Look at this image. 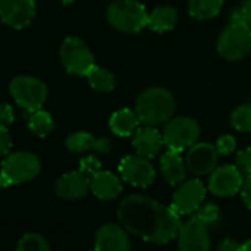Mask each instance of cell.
<instances>
[{
  "label": "cell",
  "instance_id": "5bb4252c",
  "mask_svg": "<svg viewBox=\"0 0 251 251\" xmlns=\"http://www.w3.org/2000/svg\"><path fill=\"white\" fill-rule=\"evenodd\" d=\"M218 150L209 143H200L191 146L187 154V168L196 175L212 174L218 163Z\"/></svg>",
  "mask_w": 251,
  "mask_h": 251
},
{
  "label": "cell",
  "instance_id": "f546056e",
  "mask_svg": "<svg viewBox=\"0 0 251 251\" xmlns=\"http://www.w3.org/2000/svg\"><path fill=\"white\" fill-rule=\"evenodd\" d=\"M237 147V140L232 135H222L218 138L216 143V150L219 154H231Z\"/></svg>",
  "mask_w": 251,
  "mask_h": 251
},
{
  "label": "cell",
  "instance_id": "603a6c76",
  "mask_svg": "<svg viewBox=\"0 0 251 251\" xmlns=\"http://www.w3.org/2000/svg\"><path fill=\"white\" fill-rule=\"evenodd\" d=\"M224 6V0H190L188 10L196 19L206 21L219 15Z\"/></svg>",
  "mask_w": 251,
  "mask_h": 251
},
{
  "label": "cell",
  "instance_id": "ac0fdd59",
  "mask_svg": "<svg viewBox=\"0 0 251 251\" xmlns=\"http://www.w3.org/2000/svg\"><path fill=\"white\" fill-rule=\"evenodd\" d=\"M90 188L93 194L104 201L115 200L122 193V184L116 175L107 171H99L90 179Z\"/></svg>",
  "mask_w": 251,
  "mask_h": 251
},
{
  "label": "cell",
  "instance_id": "d6986e66",
  "mask_svg": "<svg viewBox=\"0 0 251 251\" xmlns=\"http://www.w3.org/2000/svg\"><path fill=\"white\" fill-rule=\"evenodd\" d=\"M66 147L68 150L74 153H84L88 150H96L99 153H109L112 150V144L106 138H96L93 134L81 131V132H74L72 135L68 137L66 140Z\"/></svg>",
  "mask_w": 251,
  "mask_h": 251
},
{
  "label": "cell",
  "instance_id": "7402d4cb",
  "mask_svg": "<svg viewBox=\"0 0 251 251\" xmlns=\"http://www.w3.org/2000/svg\"><path fill=\"white\" fill-rule=\"evenodd\" d=\"M178 21V12L172 6H160L156 7L147 19V25L150 29L157 31V32H165L169 31L175 26Z\"/></svg>",
  "mask_w": 251,
  "mask_h": 251
},
{
  "label": "cell",
  "instance_id": "e575fe53",
  "mask_svg": "<svg viewBox=\"0 0 251 251\" xmlns=\"http://www.w3.org/2000/svg\"><path fill=\"white\" fill-rule=\"evenodd\" d=\"M241 196H243L244 204H246L249 209H251V175H247V179H246L244 184H243Z\"/></svg>",
  "mask_w": 251,
  "mask_h": 251
},
{
  "label": "cell",
  "instance_id": "52a82bcc",
  "mask_svg": "<svg viewBox=\"0 0 251 251\" xmlns=\"http://www.w3.org/2000/svg\"><path fill=\"white\" fill-rule=\"evenodd\" d=\"M60 59L65 69L74 75H87L94 66V57L87 44L76 38L68 37L60 46Z\"/></svg>",
  "mask_w": 251,
  "mask_h": 251
},
{
  "label": "cell",
  "instance_id": "9c48e42d",
  "mask_svg": "<svg viewBox=\"0 0 251 251\" xmlns=\"http://www.w3.org/2000/svg\"><path fill=\"white\" fill-rule=\"evenodd\" d=\"M119 174L124 181L138 188L151 185L156 176L153 165L147 160V157L140 154L124 157L119 163Z\"/></svg>",
  "mask_w": 251,
  "mask_h": 251
},
{
  "label": "cell",
  "instance_id": "e0dca14e",
  "mask_svg": "<svg viewBox=\"0 0 251 251\" xmlns=\"http://www.w3.org/2000/svg\"><path fill=\"white\" fill-rule=\"evenodd\" d=\"M90 188V179L81 171L65 174L56 184V194L62 199L76 200L87 194Z\"/></svg>",
  "mask_w": 251,
  "mask_h": 251
},
{
  "label": "cell",
  "instance_id": "d6a6232c",
  "mask_svg": "<svg viewBox=\"0 0 251 251\" xmlns=\"http://www.w3.org/2000/svg\"><path fill=\"white\" fill-rule=\"evenodd\" d=\"M12 147V138L7 132L6 126L0 125V157L1 156H7Z\"/></svg>",
  "mask_w": 251,
  "mask_h": 251
},
{
  "label": "cell",
  "instance_id": "1f68e13d",
  "mask_svg": "<svg viewBox=\"0 0 251 251\" xmlns=\"http://www.w3.org/2000/svg\"><path fill=\"white\" fill-rule=\"evenodd\" d=\"M237 166L240 168L241 172L251 175V147L244 149L238 153L237 156Z\"/></svg>",
  "mask_w": 251,
  "mask_h": 251
},
{
  "label": "cell",
  "instance_id": "f1b7e54d",
  "mask_svg": "<svg viewBox=\"0 0 251 251\" xmlns=\"http://www.w3.org/2000/svg\"><path fill=\"white\" fill-rule=\"evenodd\" d=\"M231 22H241L251 25V0H246L241 6L231 10Z\"/></svg>",
  "mask_w": 251,
  "mask_h": 251
},
{
  "label": "cell",
  "instance_id": "74e56055",
  "mask_svg": "<svg viewBox=\"0 0 251 251\" xmlns=\"http://www.w3.org/2000/svg\"><path fill=\"white\" fill-rule=\"evenodd\" d=\"M71 1H72V0H63V4H69Z\"/></svg>",
  "mask_w": 251,
  "mask_h": 251
},
{
  "label": "cell",
  "instance_id": "2e32d148",
  "mask_svg": "<svg viewBox=\"0 0 251 251\" xmlns=\"http://www.w3.org/2000/svg\"><path fill=\"white\" fill-rule=\"evenodd\" d=\"M163 144H165L163 135L156 128H153V125L137 128L134 132L132 146H134L137 154H140L143 157L150 159V157L157 156L160 153Z\"/></svg>",
  "mask_w": 251,
  "mask_h": 251
},
{
  "label": "cell",
  "instance_id": "7c38bea8",
  "mask_svg": "<svg viewBox=\"0 0 251 251\" xmlns=\"http://www.w3.org/2000/svg\"><path fill=\"white\" fill-rule=\"evenodd\" d=\"M207 225L197 218L190 219L181 225L178 231V247L184 251H207L210 250V235L206 228Z\"/></svg>",
  "mask_w": 251,
  "mask_h": 251
},
{
  "label": "cell",
  "instance_id": "8992f818",
  "mask_svg": "<svg viewBox=\"0 0 251 251\" xmlns=\"http://www.w3.org/2000/svg\"><path fill=\"white\" fill-rule=\"evenodd\" d=\"M251 50V28L247 24L231 22L218 40V51L226 60H240Z\"/></svg>",
  "mask_w": 251,
  "mask_h": 251
},
{
  "label": "cell",
  "instance_id": "44dd1931",
  "mask_svg": "<svg viewBox=\"0 0 251 251\" xmlns=\"http://www.w3.org/2000/svg\"><path fill=\"white\" fill-rule=\"evenodd\" d=\"M140 125V119L138 115L131 110V109H121L118 112H115L110 118L109 126L112 129L113 134L119 135V137H129L135 132V129Z\"/></svg>",
  "mask_w": 251,
  "mask_h": 251
},
{
  "label": "cell",
  "instance_id": "6da1fadb",
  "mask_svg": "<svg viewBox=\"0 0 251 251\" xmlns=\"http://www.w3.org/2000/svg\"><path fill=\"white\" fill-rule=\"evenodd\" d=\"M118 219L128 232L154 244L169 243L181 228V221L171 207L143 196L126 197L118 207Z\"/></svg>",
  "mask_w": 251,
  "mask_h": 251
},
{
  "label": "cell",
  "instance_id": "8d00e7d4",
  "mask_svg": "<svg viewBox=\"0 0 251 251\" xmlns=\"http://www.w3.org/2000/svg\"><path fill=\"white\" fill-rule=\"evenodd\" d=\"M241 250L243 251H251V240H247L244 244H241Z\"/></svg>",
  "mask_w": 251,
  "mask_h": 251
},
{
  "label": "cell",
  "instance_id": "cb8c5ba5",
  "mask_svg": "<svg viewBox=\"0 0 251 251\" xmlns=\"http://www.w3.org/2000/svg\"><path fill=\"white\" fill-rule=\"evenodd\" d=\"M88 78L90 85L100 93H109L115 88V78L112 75V72H109L107 69L101 68V66H93L90 69V72L85 75Z\"/></svg>",
  "mask_w": 251,
  "mask_h": 251
},
{
  "label": "cell",
  "instance_id": "277c9868",
  "mask_svg": "<svg viewBox=\"0 0 251 251\" xmlns=\"http://www.w3.org/2000/svg\"><path fill=\"white\" fill-rule=\"evenodd\" d=\"M110 25L124 32H138L147 25L146 7L137 0H116L107 9Z\"/></svg>",
  "mask_w": 251,
  "mask_h": 251
},
{
  "label": "cell",
  "instance_id": "8fae6325",
  "mask_svg": "<svg viewBox=\"0 0 251 251\" xmlns=\"http://www.w3.org/2000/svg\"><path fill=\"white\" fill-rule=\"evenodd\" d=\"M244 184L243 174L238 166L225 165L212 172L209 190L218 197H231L241 191Z\"/></svg>",
  "mask_w": 251,
  "mask_h": 251
},
{
  "label": "cell",
  "instance_id": "d590c367",
  "mask_svg": "<svg viewBox=\"0 0 251 251\" xmlns=\"http://www.w3.org/2000/svg\"><path fill=\"white\" fill-rule=\"evenodd\" d=\"M218 250L221 251H240L241 250V244L237 243L235 240H231V238H226L224 240L219 246H218Z\"/></svg>",
  "mask_w": 251,
  "mask_h": 251
},
{
  "label": "cell",
  "instance_id": "30bf717a",
  "mask_svg": "<svg viewBox=\"0 0 251 251\" xmlns=\"http://www.w3.org/2000/svg\"><path fill=\"white\" fill-rule=\"evenodd\" d=\"M206 197V187L199 179H190L181 184L178 191L174 194L171 209L179 215H190L196 212Z\"/></svg>",
  "mask_w": 251,
  "mask_h": 251
},
{
  "label": "cell",
  "instance_id": "ffe728a7",
  "mask_svg": "<svg viewBox=\"0 0 251 251\" xmlns=\"http://www.w3.org/2000/svg\"><path fill=\"white\" fill-rule=\"evenodd\" d=\"M179 153L169 149L160 159L162 175L171 185H181L185 181V165Z\"/></svg>",
  "mask_w": 251,
  "mask_h": 251
},
{
  "label": "cell",
  "instance_id": "9a60e30c",
  "mask_svg": "<svg viewBox=\"0 0 251 251\" xmlns=\"http://www.w3.org/2000/svg\"><path fill=\"white\" fill-rule=\"evenodd\" d=\"M94 249L97 251H128L131 244L124 228L115 224H106L96 234Z\"/></svg>",
  "mask_w": 251,
  "mask_h": 251
},
{
  "label": "cell",
  "instance_id": "5b68a950",
  "mask_svg": "<svg viewBox=\"0 0 251 251\" xmlns=\"http://www.w3.org/2000/svg\"><path fill=\"white\" fill-rule=\"evenodd\" d=\"M9 91L13 100L28 113L41 109L47 100L46 84L34 76H26V75L15 76L10 81Z\"/></svg>",
  "mask_w": 251,
  "mask_h": 251
},
{
  "label": "cell",
  "instance_id": "83f0119b",
  "mask_svg": "<svg viewBox=\"0 0 251 251\" xmlns=\"http://www.w3.org/2000/svg\"><path fill=\"white\" fill-rule=\"evenodd\" d=\"M194 218H197L199 221H201L206 225H212V224L218 222V219H219V207L215 206L213 203L206 204L203 207L200 206L196 210V216Z\"/></svg>",
  "mask_w": 251,
  "mask_h": 251
},
{
  "label": "cell",
  "instance_id": "d4e9b609",
  "mask_svg": "<svg viewBox=\"0 0 251 251\" xmlns=\"http://www.w3.org/2000/svg\"><path fill=\"white\" fill-rule=\"evenodd\" d=\"M28 128L37 135V137H47L53 129H54V124L53 119L50 116V113H47L46 110H35L29 115L28 118Z\"/></svg>",
  "mask_w": 251,
  "mask_h": 251
},
{
  "label": "cell",
  "instance_id": "4316f807",
  "mask_svg": "<svg viewBox=\"0 0 251 251\" xmlns=\"http://www.w3.org/2000/svg\"><path fill=\"white\" fill-rule=\"evenodd\" d=\"M16 249L19 251H49L50 246L47 244V241L41 235L26 234L19 240Z\"/></svg>",
  "mask_w": 251,
  "mask_h": 251
},
{
  "label": "cell",
  "instance_id": "3957f363",
  "mask_svg": "<svg viewBox=\"0 0 251 251\" xmlns=\"http://www.w3.org/2000/svg\"><path fill=\"white\" fill-rule=\"evenodd\" d=\"M41 169L40 160L35 154L28 151H16L7 154L1 163L0 187H9L26 182L38 175Z\"/></svg>",
  "mask_w": 251,
  "mask_h": 251
},
{
  "label": "cell",
  "instance_id": "836d02e7",
  "mask_svg": "<svg viewBox=\"0 0 251 251\" xmlns=\"http://www.w3.org/2000/svg\"><path fill=\"white\" fill-rule=\"evenodd\" d=\"M15 121V113L13 109L9 104H0V125L1 126H9Z\"/></svg>",
  "mask_w": 251,
  "mask_h": 251
},
{
  "label": "cell",
  "instance_id": "484cf974",
  "mask_svg": "<svg viewBox=\"0 0 251 251\" xmlns=\"http://www.w3.org/2000/svg\"><path fill=\"white\" fill-rule=\"evenodd\" d=\"M231 125L234 129L241 132L251 131V104L238 106L231 115Z\"/></svg>",
  "mask_w": 251,
  "mask_h": 251
},
{
  "label": "cell",
  "instance_id": "4dcf8cb0",
  "mask_svg": "<svg viewBox=\"0 0 251 251\" xmlns=\"http://www.w3.org/2000/svg\"><path fill=\"white\" fill-rule=\"evenodd\" d=\"M101 168V163L94 157V156H88V157H84L81 162H79V171L85 175H94L96 172H99Z\"/></svg>",
  "mask_w": 251,
  "mask_h": 251
},
{
  "label": "cell",
  "instance_id": "7a4b0ae2",
  "mask_svg": "<svg viewBox=\"0 0 251 251\" xmlns=\"http://www.w3.org/2000/svg\"><path fill=\"white\" fill-rule=\"evenodd\" d=\"M174 96L165 88H149L140 94L135 104V113L140 122L146 125H159L166 122L175 112Z\"/></svg>",
  "mask_w": 251,
  "mask_h": 251
},
{
  "label": "cell",
  "instance_id": "4fadbf2b",
  "mask_svg": "<svg viewBox=\"0 0 251 251\" xmlns=\"http://www.w3.org/2000/svg\"><path fill=\"white\" fill-rule=\"evenodd\" d=\"M35 16L34 0H0V19L15 29H22Z\"/></svg>",
  "mask_w": 251,
  "mask_h": 251
},
{
  "label": "cell",
  "instance_id": "ba28073f",
  "mask_svg": "<svg viewBox=\"0 0 251 251\" xmlns=\"http://www.w3.org/2000/svg\"><path fill=\"white\" fill-rule=\"evenodd\" d=\"M162 135L169 149L182 151L196 144L200 137V126L191 118H175L166 124Z\"/></svg>",
  "mask_w": 251,
  "mask_h": 251
}]
</instances>
